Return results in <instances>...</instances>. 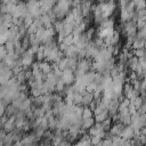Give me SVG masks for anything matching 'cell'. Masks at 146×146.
Returning <instances> with one entry per match:
<instances>
[{
  "instance_id": "6da1fadb",
  "label": "cell",
  "mask_w": 146,
  "mask_h": 146,
  "mask_svg": "<svg viewBox=\"0 0 146 146\" xmlns=\"http://www.w3.org/2000/svg\"><path fill=\"white\" fill-rule=\"evenodd\" d=\"M72 2L70 1H58L56 2L55 7H54V11L56 14L57 21H64L65 17L71 13L72 10Z\"/></svg>"
},
{
  "instance_id": "7a4b0ae2",
  "label": "cell",
  "mask_w": 146,
  "mask_h": 146,
  "mask_svg": "<svg viewBox=\"0 0 146 146\" xmlns=\"http://www.w3.org/2000/svg\"><path fill=\"white\" fill-rule=\"evenodd\" d=\"M13 76H14L13 70L9 68L5 63L1 62V70H0V82H1V86L6 84Z\"/></svg>"
},
{
  "instance_id": "3957f363",
  "label": "cell",
  "mask_w": 146,
  "mask_h": 146,
  "mask_svg": "<svg viewBox=\"0 0 146 146\" xmlns=\"http://www.w3.org/2000/svg\"><path fill=\"white\" fill-rule=\"evenodd\" d=\"M99 6H100V9H102V13H103V16L105 18H108L112 16L113 11L115 10L116 8V5L115 2L111 1V2H98Z\"/></svg>"
},
{
  "instance_id": "277c9868",
  "label": "cell",
  "mask_w": 146,
  "mask_h": 146,
  "mask_svg": "<svg viewBox=\"0 0 146 146\" xmlns=\"http://www.w3.org/2000/svg\"><path fill=\"white\" fill-rule=\"evenodd\" d=\"M123 96H124L125 99L132 100L133 98L139 97V96H140V92H139L138 90H136L132 84H130V83L127 82V83L124 84V88H123Z\"/></svg>"
},
{
  "instance_id": "5b68a950",
  "label": "cell",
  "mask_w": 146,
  "mask_h": 146,
  "mask_svg": "<svg viewBox=\"0 0 146 146\" xmlns=\"http://www.w3.org/2000/svg\"><path fill=\"white\" fill-rule=\"evenodd\" d=\"M88 132H89V136H96L102 139H105L107 136V132L104 130L102 123H95V125L92 128H90L88 130Z\"/></svg>"
},
{
  "instance_id": "8992f818",
  "label": "cell",
  "mask_w": 146,
  "mask_h": 146,
  "mask_svg": "<svg viewBox=\"0 0 146 146\" xmlns=\"http://www.w3.org/2000/svg\"><path fill=\"white\" fill-rule=\"evenodd\" d=\"M137 24L135 22H128V23H124L122 24V29L121 31L127 35V36H130V35H136L138 32H137Z\"/></svg>"
},
{
  "instance_id": "52a82bcc",
  "label": "cell",
  "mask_w": 146,
  "mask_h": 146,
  "mask_svg": "<svg viewBox=\"0 0 146 146\" xmlns=\"http://www.w3.org/2000/svg\"><path fill=\"white\" fill-rule=\"evenodd\" d=\"M21 60H22L23 70L29 71V70H31V66H32L33 63H34V55H32L31 52H29V51L26 50L25 54L21 57Z\"/></svg>"
},
{
  "instance_id": "ba28073f",
  "label": "cell",
  "mask_w": 146,
  "mask_h": 146,
  "mask_svg": "<svg viewBox=\"0 0 146 146\" xmlns=\"http://www.w3.org/2000/svg\"><path fill=\"white\" fill-rule=\"evenodd\" d=\"M62 81H64V83L66 86H71V84H74L75 83V75H74V72L70 71V70H65L63 71V75H62Z\"/></svg>"
},
{
  "instance_id": "9c48e42d",
  "label": "cell",
  "mask_w": 146,
  "mask_h": 146,
  "mask_svg": "<svg viewBox=\"0 0 146 146\" xmlns=\"http://www.w3.org/2000/svg\"><path fill=\"white\" fill-rule=\"evenodd\" d=\"M124 127H125V125H123L122 123L116 122V123L113 124V127H112L111 130L108 131V135H110L111 137H113V138H114V137H121V133H122Z\"/></svg>"
},
{
  "instance_id": "30bf717a",
  "label": "cell",
  "mask_w": 146,
  "mask_h": 146,
  "mask_svg": "<svg viewBox=\"0 0 146 146\" xmlns=\"http://www.w3.org/2000/svg\"><path fill=\"white\" fill-rule=\"evenodd\" d=\"M133 137H135V129H133V127L132 125L124 127V129H123V131L121 133V138L127 139V140H131V139H133Z\"/></svg>"
},
{
  "instance_id": "8fae6325",
  "label": "cell",
  "mask_w": 146,
  "mask_h": 146,
  "mask_svg": "<svg viewBox=\"0 0 146 146\" xmlns=\"http://www.w3.org/2000/svg\"><path fill=\"white\" fill-rule=\"evenodd\" d=\"M78 55H79V49L74 44L73 46H70L64 51V57H66V58H76L78 59Z\"/></svg>"
},
{
  "instance_id": "7c38bea8",
  "label": "cell",
  "mask_w": 146,
  "mask_h": 146,
  "mask_svg": "<svg viewBox=\"0 0 146 146\" xmlns=\"http://www.w3.org/2000/svg\"><path fill=\"white\" fill-rule=\"evenodd\" d=\"M128 67H129V70L131 71V72H137L139 68H140V65H139V59L137 58V57H135V56H132L130 59H129V62H128Z\"/></svg>"
},
{
  "instance_id": "4fadbf2b",
  "label": "cell",
  "mask_w": 146,
  "mask_h": 146,
  "mask_svg": "<svg viewBox=\"0 0 146 146\" xmlns=\"http://www.w3.org/2000/svg\"><path fill=\"white\" fill-rule=\"evenodd\" d=\"M92 6H94V5L90 3V2H82V5H81V10H82V15H83L84 18L91 16Z\"/></svg>"
},
{
  "instance_id": "5bb4252c",
  "label": "cell",
  "mask_w": 146,
  "mask_h": 146,
  "mask_svg": "<svg viewBox=\"0 0 146 146\" xmlns=\"http://www.w3.org/2000/svg\"><path fill=\"white\" fill-rule=\"evenodd\" d=\"M40 63V70L43 74H49L52 72V64L47 62V60H43V62H39Z\"/></svg>"
},
{
  "instance_id": "9a60e30c",
  "label": "cell",
  "mask_w": 146,
  "mask_h": 146,
  "mask_svg": "<svg viewBox=\"0 0 146 146\" xmlns=\"http://www.w3.org/2000/svg\"><path fill=\"white\" fill-rule=\"evenodd\" d=\"M119 122L122 123L123 125H131V114L130 113H124V114H119Z\"/></svg>"
},
{
  "instance_id": "2e32d148",
  "label": "cell",
  "mask_w": 146,
  "mask_h": 146,
  "mask_svg": "<svg viewBox=\"0 0 146 146\" xmlns=\"http://www.w3.org/2000/svg\"><path fill=\"white\" fill-rule=\"evenodd\" d=\"M94 99H95V97H94V94H91V92H86L84 95H83V100H82V106H88L89 107V105L94 102Z\"/></svg>"
},
{
  "instance_id": "e0dca14e",
  "label": "cell",
  "mask_w": 146,
  "mask_h": 146,
  "mask_svg": "<svg viewBox=\"0 0 146 146\" xmlns=\"http://www.w3.org/2000/svg\"><path fill=\"white\" fill-rule=\"evenodd\" d=\"M145 44H146V41L143 40V39H139V38L137 36V39H136L135 42L132 43V49H133V50L144 49V48H145Z\"/></svg>"
},
{
  "instance_id": "ac0fdd59",
  "label": "cell",
  "mask_w": 146,
  "mask_h": 146,
  "mask_svg": "<svg viewBox=\"0 0 146 146\" xmlns=\"http://www.w3.org/2000/svg\"><path fill=\"white\" fill-rule=\"evenodd\" d=\"M17 113H18V110H17L13 104H10V105L6 108V113H5V115L9 119V117H11V116H15Z\"/></svg>"
},
{
  "instance_id": "d6986e66",
  "label": "cell",
  "mask_w": 146,
  "mask_h": 146,
  "mask_svg": "<svg viewBox=\"0 0 146 146\" xmlns=\"http://www.w3.org/2000/svg\"><path fill=\"white\" fill-rule=\"evenodd\" d=\"M84 35H86V38H87L89 41H91V40H94L95 36L97 35V31H96L94 27H88V30L84 32Z\"/></svg>"
},
{
  "instance_id": "ffe728a7",
  "label": "cell",
  "mask_w": 146,
  "mask_h": 146,
  "mask_svg": "<svg viewBox=\"0 0 146 146\" xmlns=\"http://www.w3.org/2000/svg\"><path fill=\"white\" fill-rule=\"evenodd\" d=\"M92 117H95V114H94V112L90 110V107L86 106V107L83 108L82 119H83V120H87V119H92Z\"/></svg>"
},
{
  "instance_id": "44dd1931",
  "label": "cell",
  "mask_w": 146,
  "mask_h": 146,
  "mask_svg": "<svg viewBox=\"0 0 146 146\" xmlns=\"http://www.w3.org/2000/svg\"><path fill=\"white\" fill-rule=\"evenodd\" d=\"M106 119H108V112H107V111H105V112H103V113H100V114H98V115H95V121H96V123H102V122H104Z\"/></svg>"
},
{
  "instance_id": "7402d4cb",
  "label": "cell",
  "mask_w": 146,
  "mask_h": 146,
  "mask_svg": "<svg viewBox=\"0 0 146 146\" xmlns=\"http://www.w3.org/2000/svg\"><path fill=\"white\" fill-rule=\"evenodd\" d=\"M130 103L137 108V111L143 106V104H144V100H143V98L139 96V97H136V98H133L132 100H130Z\"/></svg>"
},
{
  "instance_id": "603a6c76",
  "label": "cell",
  "mask_w": 146,
  "mask_h": 146,
  "mask_svg": "<svg viewBox=\"0 0 146 146\" xmlns=\"http://www.w3.org/2000/svg\"><path fill=\"white\" fill-rule=\"evenodd\" d=\"M30 94H31L32 97H40V96H42L41 88H39V87H32V88H30Z\"/></svg>"
},
{
  "instance_id": "cb8c5ba5",
  "label": "cell",
  "mask_w": 146,
  "mask_h": 146,
  "mask_svg": "<svg viewBox=\"0 0 146 146\" xmlns=\"http://www.w3.org/2000/svg\"><path fill=\"white\" fill-rule=\"evenodd\" d=\"M64 25H65V22H64V21H56V22L54 23V29H55V31H56L57 33H59V32L63 31Z\"/></svg>"
},
{
  "instance_id": "d4e9b609",
  "label": "cell",
  "mask_w": 146,
  "mask_h": 146,
  "mask_svg": "<svg viewBox=\"0 0 146 146\" xmlns=\"http://www.w3.org/2000/svg\"><path fill=\"white\" fill-rule=\"evenodd\" d=\"M74 94H66L64 97V103L66 105H74Z\"/></svg>"
},
{
  "instance_id": "484cf974",
  "label": "cell",
  "mask_w": 146,
  "mask_h": 146,
  "mask_svg": "<svg viewBox=\"0 0 146 146\" xmlns=\"http://www.w3.org/2000/svg\"><path fill=\"white\" fill-rule=\"evenodd\" d=\"M57 66L60 71H65L67 70V58L66 57H63L58 63H57Z\"/></svg>"
},
{
  "instance_id": "4316f807",
  "label": "cell",
  "mask_w": 146,
  "mask_h": 146,
  "mask_svg": "<svg viewBox=\"0 0 146 146\" xmlns=\"http://www.w3.org/2000/svg\"><path fill=\"white\" fill-rule=\"evenodd\" d=\"M133 6H135V10H143L146 8V2L145 1H140V0H137V1H133Z\"/></svg>"
},
{
  "instance_id": "83f0119b",
  "label": "cell",
  "mask_w": 146,
  "mask_h": 146,
  "mask_svg": "<svg viewBox=\"0 0 146 146\" xmlns=\"http://www.w3.org/2000/svg\"><path fill=\"white\" fill-rule=\"evenodd\" d=\"M133 56L137 57L138 59L146 57V49L144 48V49H139V50H133Z\"/></svg>"
},
{
  "instance_id": "f1b7e54d",
  "label": "cell",
  "mask_w": 146,
  "mask_h": 146,
  "mask_svg": "<svg viewBox=\"0 0 146 146\" xmlns=\"http://www.w3.org/2000/svg\"><path fill=\"white\" fill-rule=\"evenodd\" d=\"M103 139L99 138V137H96V136H90V143L92 146H98L99 144H102Z\"/></svg>"
},
{
  "instance_id": "f546056e",
  "label": "cell",
  "mask_w": 146,
  "mask_h": 146,
  "mask_svg": "<svg viewBox=\"0 0 146 146\" xmlns=\"http://www.w3.org/2000/svg\"><path fill=\"white\" fill-rule=\"evenodd\" d=\"M7 55H8V51H7L6 47H5V46H1V47H0V57H1V62L7 57Z\"/></svg>"
},
{
  "instance_id": "4dcf8cb0",
  "label": "cell",
  "mask_w": 146,
  "mask_h": 146,
  "mask_svg": "<svg viewBox=\"0 0 146 146\" xmlns=\"http://www.w3.org/2000/svg\"><path fill=\"white\" fill-rule=\"evenodd\" d=\"M136 24H137V29H138V31H140V30H143V29L146 26V19H139Z\"/></svg>"
},
{
  "instance_id": "1f68e13d",
  "label": "cell",
  "mask_w": 146,
  "mask_h": 146,
  "mask_svg": "<svg viewBox=\"0 0 146 146\" xmlns=\"http://www.w3.org/2000/svg\"><path fill=\"white\" fill-rule=\"evenodd\" d=\"M138 113H139L140 115H145V114H146V104H143V106L138 110Z\"/></svg>"
},
{
  "instance_id": "d6a6232c",
  "label": "cell",
  "mask_w": 146,
  "mask_h": 146,
  "mask_svg": "<svg viewBox=\"0 0 146 146\" xmlns=\"http://www.w3.org/2000/svg\"><path fill=\"white\" fill-rule=\"evenodd\" d=\"M39 146H46V145H44V144H43V143H41V144H40V145H39Z\"/></svg>"
}]
</instances>
